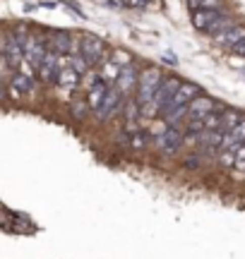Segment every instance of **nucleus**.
Wrapping results in <instances>:
<instances>
[{"instance_id":"nucleus-7","label":"nucleus","mask_w":245,"mask_h":259,"mask_svg":"<svg viewBox=\"0 0 245 259\" xmlns=\"http://www.w3.org/2000/svg\"><path fill=\"white\" fill-rule=\"evenodd\" d=\"M48 51H56V53H60V56H77L79 53V46H77L75 41H72V36L67 34V31H56L53 34V41H51V46H48Z\"/></svg>"},{"instance_id":"nucleus-4","label":"nucleus","mask_w":245,"mask_h":259,"mask_svg":"<svg viewBox=\"0 0 245 259\" xmlns=\"http://www.w3.org/2000/svg\"><path fill=\"white\" fill-rule=\"evenodd\" d=\"M180 79H176V77H169V79H164V82L159 84V89H156V96H154V108L159 113H164L166 108L171 106V101L176 99V94H178L180 89Z\"/></svg>"},{"instance_id":"nucleus-17","label":"nucleus","mask_w":245,"mask_h":259,"mask_svg":"<svg viewBox=\"0 0 245 259\" xmlns=\"http://www.w3.org/2000/svg\"><path fill=\"white\" fill-rule=\"evenodd\" d=\"M123 67L118 63H113V60H104L101 63V77H104V82H118V77H120Z\"/></svg>"},{"instance_id":"nucleus-26","label":"nucleus","mask_w":245,"mask_h":259,"mask_svg":"<svg viewBox=\"0 0 245 259\" xmlns=\"http://www.w3.org/2000/svg\"><path fill=\"white\" fill-rule=\"evenodd\" d=\"M128 5H132V8H147L149 0H128Z\"/></svg>"},{"instance_id":"nucleus-21","label":"nucleus","mask_w":245,"mask_h":259,"mask_svg":"<svg viewBox=\"0 0 245 259\" xmlns=\"http://www.w3.org/2000/svg\"><path fill=\"white\" fill-rule=\"evenodd\" d=\"M147 142H149V137H147V132H142V130H137L135 135H130V147L135 149V151L144 149L147 147Z\"/></svg>"},{"instance_id":"nucleus-11","label":"nucleus","mask_w":245,"mask_h":259,"mask_svg":"<svg viewBox=\"0 0 245 259\" xmlns=\"http://www.w3.org/2000/svg\"><path fill=\"white\" fill-rule=\"evenodd\" d=\"M46 56H48V46H41L36 38H29L27 44H24V58H27L31 65L41 67L44 60H46Z\"/></svg>"},{"instance_id":"nucleus-6","label":"nucleus","mask_w":245,"mask_h":259,"mask_svg":"<svg viewBox=\"0 0 245 259\" xmlns=\"http://www.w3.org/2000/svg\"><path fill=\"white\" fill-rule=\"evenodd\" d=\"M214 111H224L219 101L214 99H209V96H197L195 101L190 103V113H188V120H202V118H207L209 113Z\"/></svg>"},{"instance_id":"nucleus-18","label":"nucleus","mask_w":245,"mask_h":259,"mask_svg":"<svg viewBox=\"0 0 245 259\" xmlns=\"http://www.w3.org/2000/svg\"><path fill=\"white\" fill-rule=\"evenodd\" d=\"M240 120H243V115L238 111H224L221 113V130H224V132H231V130H236L238 125H240Z\"/></svg>"},{"instance_id":"nucleus-20","label":"nucleus","mask_w":245,"mask_h":259,"mask_svg":"<svg viewBox=\"0 0 245 259\" xmlns=\"http://www.w3.org/2000/svg\"><path fill=\"white\" fill-rule=\"evenodd\" d=\"M219 163H221V168H236V163H238V154H236V149H228V151H221V156H219Z\"/></svg>"},{"instance_id":"nucleus-1","label":"nucleus","mask_w":245,"mask_h":259,"mask_svg":"<svg viewBox=\"0 0 245 259\" xmlns=\"http://www.w3.org/2000/svg\"><path fill=\"white\" fill-rule=\"evenodd\" d=\"M164 82L161 79V72L159 67H144L140 72V87H137V101L144 106H151L154 103V96H156V89L159 84Z\"/></svg>"},{"instance_id":"nucleus-5","label":"nucleus","mask_w":245,"mask_h":259,"mask_svg":"<svg viewBox=\"0 0 245 259\" xmlns=\"http://www.w3.org/2000/svg\"><path fill=\"white\" fill-rule=\"evenodd\" d=\"M123 106H125V101H123V94L118 92L115 87H111V92L106 94L101 108L96 111V118H99V120H108V118H113L115 113L123 111Z\"/></svg>"},{"instance_id":"nucleus-19","label":"nucleus","mask_w":245,"mask_h":259,"mask_svg":"<svg viewBox=\"0 0 245 259\" xmlns=\"http://www.w3.org/2000/svg\"><path fill=\"white\" fill-rule=\"evenodd\" d=\"M89 108H92L89 101H72L70 103V113H72V118H77V120H85Z\"/></svg>"},{"instance_id":"nucleus-8","label":"nucleus","mask_w":245,"mask_h":259,"mask_svg":"<svg viewBox=\"0 0 245 259\" xmlns=\"http://www.w3.org/2000/svg\"><path fill=\"white\" fill-rule=\"evenodd\" d=\"M224 17V12L219 8H209V10H192V27L199 31H209V27Z\"/></svg>"},{"instance_id":"nucleus-10","label":"nucleus","mask_w":245,"mask_h":259,"mask_svg":"<svg viewBox=\"0 0 245 259\" xmlns=\"http://www.w3.org/2000/svg\"><path fill=\"white\" fill-rule=\"evenodd\" d=\"M197 96H202V89H199V84H192V82H183L180 84L178 94H176V99L171 101V106H190V103L195 101ZM169 106V108H171Z\"/></svg>"},{"instance_id":"nucleus-15","label":"nucleus","mask_w":245,"mask_h":259,"mask_svg":"<svg viewBox=\"0 0 245 259\" xmlns=\"http://www.w3.org/2000/svg\"><path fill=\"white\" fill-rule=\"evenodd\" d=\"M10 87H15L19 94H34V92H36V82H34L29 74H22V72H15V77H12Z\"/></svg>"},{"instance_id":"nucleus-24","label":"nucleus","mask_w":245,"mask_h":259,"mask_svg":"<svg viewBox=\"0 0 245 259\" xmlns=\"http://www.w3.org/2000/svg\"><path fill=\"white\" fill-rule=\"evenodd\" d=\"M183 166L188 168V170H197L199 166H202V156H197V154H192V156L185 158V163Z\"/></svg>"},{"instance_id":"nucleus-12","label":"nucleus","mask_w":245,"mask_h":259,"mask_svg":"<svg viewBox=\"0 0 245 259\" xmlns=\"http://www.w3.org/2000/svg\"><path fill=\"white\" fill-rule=\"evenodd\" d=\"M219 41V44H224V46L233 48L236 44H240V41H245V27H240V24H233V27L228 29V31H224V34H219V36H214Z\"/></svg>"},{"instance_id":"nucleus-16","label":"nucleus","mask_w":245,"mask_h":259,"mask_svg":"<svg viewBox=\"0 0 245 259\" xmlns=\"http://www.w3.org/2000/svg\"><path fill=\"white\" fill-rule=\"evenodd\" d=\"M79 74L72 70V67H63L60 70V74H58V84L63 87V89H75V87H79Z\"/></svg>"},{"instance_id":"nucleus-22","label":"nucleus","mask_w":245,"mask_h":259,"mask_svg":"<svg viewBox=\"0 0 245 259\" xmlns=\"http://www.w3.org/2000/svg\"><path fill=\"white\" fill-rule=\"evenodd\" d=\"M111 60H113V63H118L120 67H128V65H132V56H130V53H125V51H113Z\"/></svg>"},{"instance_id":"nucleus-9","label":"nucleus","mask_w":245,"mask_h":259,"mask_svg":"<svg viewBox=\"0 0 245 259\" xmlns=\"http://www.w3.org/2000/svg\"><path fill=\"white\" fill-rule=\"evenodd\" d=\"M135 87H140V72H137L132 65H128V67H123L120 77H118V82H115V89H118L123 96H128Z\"/></svg>"},{"instance_id":"nucleus-3","label":"nucleus","mask_w":245,"mask_h":259,"mask_svg":"<svg viewBox=\"0 0 245 259\" xmlns=\"http://www.w3.org/2000/svg\"><path fill=\"white\" fill-rule=\"evenodd\" d=\"M79 53L89 60V65L104 63L106 60V44L101 41V38L92 36V34H85L82 41H79Z\"/></svg>"},{"instance_id":"nucleus-14","label":"nucleus","mask_w":245,"mask_h":259,"mask_svg":"<svg viewBox=\"0 0 245 259\" xmlns=\"http://www.w3.org/2000/svg\"><path fill=\"white\" fill-rule=\"evenodd\" d=\"M188 113H190V106H171V108H166L161 115H164V120H166L169 127H176L183 118H188Z\"/></svg>"},{"instance_id":"nucleus-23","label":"nucleus","mask_w":245,"mask_h":259,"mask_svg":"<svg viewBox=\"0 0 245 259\" xmlns=\"http://www.w3.org/2000/svg\"><path fill=\"white\" fill-rule=\"evenodd\" d=\"M188 5L195 10H209V8H219V0H188Z\"/></svg>"},{"instance_id":"nucleus-13","label":"nucleus","mask_w":245,"mask_h":259,"mask_svg":"<svg viewBox=\"0 0 245 259\" xmlns=\"http://www.w3.org/2000/svg\"><path fill=\"white\" fill-rule=\"evenodd\" d=\"M111 92V87H108V84L104 82V79H101V82L96 84V87H92V89H89V99H87V101H89V106H92V108H94V111H99V108H101V103H104V99H106V94Z\"/></svg>"},{"instance_id":"nucleus-2","label":"nucleus","mask_w":245,"mask_h":259,"mask_svg":"<svg viewBox=\"0 0 245 259\" xmlns=\"http://www.w3.org/2000/svg\"><path fill=\"white\" fill-rule=\"evenodd\" d=\"M154 144H156V149H159L164 156H173V154L185 144V135H183L178 127H166L159 137H156Z\"/></svg>"},{"instance_id":"nucleus-25","label":"nucleus","mask_w":245,"mask_h":259,"mask_svg":"<svg viewBox=\"0 0 245 259\" xmlns=\"http://www.w3.org/2000/svg\"><path fill=\"white\" fill-rule=\"evenodd\" d=\"M231 53H236V56H245V41H240V44H236V46L231 48Z\"/></svg>"}]
</instances>
